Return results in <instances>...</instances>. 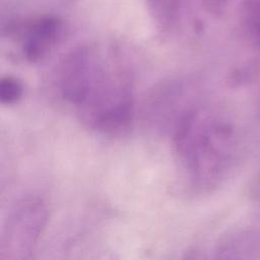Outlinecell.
Returning <instances> with one entry per match:
<instances>
[{
	"label": "cell",
	"instance_id": "1",
	"mask_svg": "<svg viewBox=\"0 0 260 260\" xmlns=\"http://www.w3.org/2000/svg\"><path fill=\"white\" fill-rule=\"evenodd\" d=\"M61 96L74 106L88 128L110 137L126 135L133 125L134 98L128 70L81 47L65 57L58 73Z\"/></svg>",
	"mask_w": 260,
	"mask_h": 260
},
{
	"label": "cell",
	"instance_id": "2",
	"mask_svg": "<svg viewBox=\"0 0 260 260\" xmlns=\"http://www.w3.org/2000/svg\"><path fill=\"white\" fill-rule=\"evenodd\" d=\"M231 127L202 107L191 105L173 125V142L181 167L198 188H209L226 171L232 153Z\"/></svg>",
	"mask_w": 260,
	"mask_h": 260
},
{
	"label": "cell",
	"instance_id": "3",
	"mask_svg": "<svg viewBox=\"0 0 260 260\" xmlns=\"http://www.w3.org/2000/svg\"><path fill=\"white\" fill-rule=\"evenodd\" d=\"M47 221L48 207L41 197L30 195L18 200L3 224L0 259H30Z\"/></svg>",
	"mask_w": 260,
	"mask_h": 260
},
{
	"label": "cell",
	"instance_id": "4",
	"mask_svg": "<svg viewBox=\"0 0 260 260\" xmlns=\"http://www.w3.org/2000/svg\"><path fill=\"white\" fill-rule=\"evenodd\" d=\"M62 32V22L54 16H45L25 25L21 50L31 63L44 60L57 45Z\"/></svg>",
	"mask_w": 260,
	"mask_h": 260
},
{
	"label": "cell",
	"instance_id": "5",
	"mask_svg": "<svg viewBox=\"0 0 260 260\" xmlns=\"http://www.w3.org/2000/svg\"><path fill=\"white\" fill-rule=\"evenodd\" d=\"M23 94V85L16 77L6 75L0 80V101L3 105H14Z\"/></svg>",
	"mask_w": 260,
	"mask_h": 260
},
{
	"label": "cell",
	"instance_id": "6",
	"mask_svg": "<svg viewBox=\"0 0 260 260\" xmlns=\"http://www.w3.org/2000/svg\"><path fill=\"white\" fill-rule=\"evenodd\" d=\"M152 12L162 25H170L177 12L178 0H150Z\"/></svg>",
	"mask_w": 260,
	"mask_h": 260
}]
</instances>
